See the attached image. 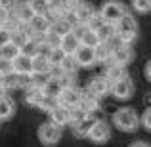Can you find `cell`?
Wrapping results in <instances>:
<instances>
[{
  "mask_svg": "<svg viewBox=\"0 0 151 147\" xmlns=\"http://www.w3.org/2000/svg\"><path fill=\"white\" fill-rule=\"evenodd\" d=\"M115 27V38L119 42H124V44H132L138 37V23L136 19L130 14H124L119 21L113 23Z\"/></svg>",
  "mask_w": 151,
  "mask_h": 147,
  "instance_id": "1",
  "label": "cell"
},
{
  "mask_svg": "<svg viewBox=\"0 0 151 147\" xmlns=\"http://www.w3.org/2000/svg\"><path fill=\"white\" fill-rule=\"evenodd\" d=\"M138 122H140V118H138L136 111L130 109V107L119 109L117 113L113 115V124L117 126L119 130H122V132H134V130L138 128Z\"/></svg>",
  "mask_w": 151,
  "mask_h": 147,
  "instance_id": "2",
  "label": "cell"
},
{
  "mask_svg": "<svg viewBox=\"0 0 151 147\" xmlns=\"http://www.w3.org/2000/svg\"><path fill=\"white\" fill-rule=\"evenodd\" d=\"M59 138H61V126L54 124L52 120L48 122H42L40 126H38V140H40L42 145H55L59 141Z\"/></svg>",
  "mask_w": 151,
  "mask_h": 147,
  "instance_id": "3",
  "label": "cell"
},
{
  "mask_svg": "<svg viewBox=\"0 0 151 147\" xmlns=\"http://www.w3.org/2000/svg\"><path fill=\"white\" fill-rule=\"evenodd\" d=\"M71 17H73L71 14H67V15H55V17L50 21L48 33L54 34V37H58V38H61L63 34H67V33H71V31L75 29V21Z\"/></svg>",
  "mask_w": 151,
  "mask_h": 147,
  "instance_id": "4",
  "label": "cell"
},
{
  "mask_svg": "<svg viewBox=\"0 0 151 147\" xmlns=\"http://www.w3.org/2000/svg\"><path fill=\"white\" fill-rule=\"evenodd\" d=\"M124 14H126V8H124V4L119 2V0H111V2H105V4L101 6V11H100L101 19H103V21H107V23H115V21H119V19H121Z\"/></svg>",
  "mask_w": 151,
  "mask_h": 147,
  "instance_id": "5",
  "label": "cell"
},
{
  "mask_svg": "<svg viewBox=\"0 0 151 147\" xmlns=\"http://www.w3.org/2000/svg\"><path fill=\"white\" fill-rule=\"evenodd\" d=\"M109 92L113 94L117 99H128V98L134 94V82H132V78H130L128 75H124L122 78L111 82Z\"/></svg>",
  "mask_w": 151,
  "mask_h": 147,
  "instance_id": "6",
  "label": "cell"
},
{
  "mask_svg": "<svg viewBox=\"0 0 151 147\" xmlns=\"http://www.w3.org/2000/svg\"><path fill=\"white\" fill-rule=\"evenodd\" d=\"M132 57H134V52H132V46L130 44H124V42H119V40H117V44H113V50H111V61L113 63L128 65V63L132 61Z\"/></svg>",
  "mask_w": 151,
  "mask_h": 147,
  "instance_id": "7",
  "label": "cell"
},
{
  "mask_svg": "<svg viewBox=\"0 0 151 147\" xmlns=\"http://www.w3.org/2000/svg\"><path fill=\"white\" fill-rule=\"evenodd\" d=\"M50 21L52 19L48 17V14H35L25 23L27 33L29 34H46L48 33V27H50Z\"/></svg>",
  "mask_w": 151,
  "mask_h": 147,
  "instance_id": "8",
  "label": "cell"
},
{
  "mask_svg": "<svg viewBox=\"0 0 151 147\" xmlns=\"http://www.w3.org/2000/svg\"><path fill=\"white\" fill-rule=\"evenodd\" d=\"M12 71H14L15 75H19V77L31 75L33 73V57H29V55L19 52V54L12 59Z\"/></svg>",
  "mask_w": 151,
  "mask_h": 147,
  "instance_id": "9",
  "label": "cell"
},
{
  "mask_svg": "<svg viewBox=\"0 0 151 147\" xmlns=\"http://www.w3.org/2000/svg\"><path fill=\"white\" fill-rule=\"evenodd\" d=\"M75 57L78 67H92L96 63V54H94V48H88V46L78 44V48L71 54Z\"/></svg>",
  "mask_w": 151,
  "mask_h": 147,
  "instance_id": "10",
  "label": "cell"
},
{
  "mask_svg": "<svg viewBox=\"0 0 151 147\" xmlns=\"http://www.w3.org/2000/svg\"><path fill=\"white\" fill-rule=\"evenodd\" d=\"M81 98H82L81 90H77L75 86H67V88H61V92H59V96H58L55 101L71 109V107H75V105L81 103Z\"/></svg>",
  "mask_w": 151,
  "mask_h": 147,
  "instance_id": "11",
  "label": "cell"
},
{
  "mask_svg": "<svg viewBox=\"0 0 151 147\" xmlns=\"http://www.w3.org/2000/svg\"><path fill=\"white\" fill-rule=\"evenodd\" d=\"M48 113H50V120L54 122V124H58V126L69 124V107H65V105L55 101L48 109Z\"/></svg>",
  "mask_w": 151,
  "mask_h": 147,
  "instance_id": "12",
  "label": "cell"
},
{
  "mask_svg": "<svg viewBox=\"0 0 151 147\" xmlns=\"http://www.w3.org/2000/svg\"><path fill=\"white\" fill-rule=\"evenodd\" d=\"M94 14H96L94 8L90 6V4H86V2H81L73 11H71V15H73V19H75V25H78V27H84Z\"/></svg>",
  "mask_w": 151,
  "mask_h": 147,
  "instance_id": "13",
  "label": "cell"
},
{
  "mask_svg": "<svg viewBox=\"0 0 151 147\" xmlns=\"http://www.w3.org/2000/svg\"><path fill=\"white\" fill-rule=\"evenodd\" d=\"M109 136H111V130H109V126H107V122H103V120H96L92 124V128H90V132H88V138L92 141H96V143L107 141Z\"/></svg>",
  "mask_w": 151,
  "mask_h": 147,
  "instance_id": "14",
  "label": "cell"
},
{
  "mask_svg": "<svg viewBox=\"0 0 151 147\" xmlns=\"http://www.w3.org/2000/svg\"><path fill=\"white\" fill-rule=\"evenodd\" d=\"M50 69H52V65H50V61H48L44 52H38L37 55H33V73L35 75H38V77H44L46 75V77H48Z\"/></svg>",
  "mask_w": 151,
  "mask_h": 147,
  "instance_id": "15",
  "label": "cell"
},
{
  "mask_svg": "<svg viewBox=\"0 0 151 147\" xmlns=\"http://www.w3.org/2000/svg\"><path fill=\"white\" fill-rule=\"evenodd\" d=\"M82 94V98H81V105L84 107L88 113H96V111H100V105H101V98L100 96H96L94 92H90L88 88L84 90V92H81Z\"/></svg>",
  "mask_w": 151,
  "mask_h": 147,
  "instance_id": "16",
  "label": "cell"
},
{
  "mask_svg": "<svg viewBox=\"0 0 151 147\" xmlns=\"http://www.w3.org/2000/svg\"><path fill=\"white\" fill-rule=\"evenodd\" d=\"M78 37V44L82 46H88V48H96L98 44H100V38H98L96 31L88 29V27H82L81 31H75Z\"/></svg>",
  "mask_w": 151,
  "mask_h": 147,
  "instance_id": "17",
  "label": "cell"
},
{
  "mask_svg": "<svg viewBox=\"0 0 151 147\" xmlns=\"http://www.w3.org/2000/svg\"><path fill=\"white\" fill-rule=\"evenodd\" d=\"M40 90L46 98H52V99H58L59 92H61V84L55 77H48V80H42L40 84Z\"/></svg>",
  "mask_w": 151,
  "mask_h": 147,
  "instance_id": "18",
  "label": "cell"
},
{
  "mask_svg": "<svg viewBox=\"0 0 151 147\" xmlns=\"http://www.w3.org/2000/svg\"><path fill=\"white\" fill-rule=\"evenodd\" d=\"M109 88H111V82L107 80L105 77H96V78H92V82L88 84V90L90 92H94L96 96H107L109 94Z\"/></svg>",
  "mask_w": 151,
  "mask_h": 147,
  "instance_id": "19",
  "label": "cell"
},
{
  "mask_svg": "<svg viewBox=\"0 0 151 147\" xmlns=\"http://www.w3.org/2000/svg\"><path fill=\"white\" fill-rule=\"evenodd\" d=\"M59 46H61V50L65 52V54H69V55L78 48V37H77V33H75V29L59 38Z\"/></svg>",
  "mask_w": 151,
  "mask_h": 147,
  "instance_id": "20",
  "label": "cell"
},
{
  "mask_svg": "<svg viewBox=\"0 0 151 147\" xmlns=\"http://www.w3.org/2000/svg\"><path fill=\"white\" fill-rule=\"evenodd\" d=\"M94 122H96V118H94L92 115H86V117H84V118H81L78 122H73V132L77 134L78 138L88 136V132H90V128H92Z\"/></svg>",
  "mask_w": 151,
  "mask_h": 147,
  "instance_id": "21",
  "label": "cell"
},
{
  "mask_svg": "<svg viewBox=\"0 0 151 147\" xmlns=\"http://www.w3.org/2000/svg\"><path fill=\"white\" fill-rule=\"evenodd\" d=\"M113 40V38H111ZM100 42V44L94 48L96 54V61H111V50H113V42Z\"/></svg>",
  "mask_w": 151,
  "mask_h": 147,
  "instance_id": "22",
  "label": "cell"
},
{
  "mask_svg": "<svg viewBox=\"0 0 151 147\" xmlns=\"http://www.w3.org/2000/svg\"><path fill=\"white\" fill-rule=\"evenodd\" d=\"M124 75H128V73H126V65H119V63L109 65V67H107V71H105V78L109 82L119 80V78H122Z\"/></svg>",
  "mask_w": 151,
  "mask_h": 147,
  "instance_id": "23",
  "label": "cell"
},
{
  "mask_svg": "<svg viewBox=\"0 0 151 147\" xmlns=\"http://www.w3.org/2000/svg\"><path fill=\"white\" fill-rule=\"evenodd\" d=\"M25 99H27V103H31V105L38 107V103L44 99V94H42L40 86H38V84L29 86V88H27V92H25Z\"/></svg>",
  "mask_w": 151,
  "mask_h": 147,
  "instance_id": "24",
  "label": "cell"
},
{
  "mask_svg": "<svg viewBox=\"0 0 151 147\" xmlns=\"http://www.w3.org/2000/svg\"><path fill=\"white\" fill-rule=\"evenodd\" d=\"M0 86L4 88V92H6V90L19 88V75H15L14 71H10V73H6V75H0Z\"/></svg>",
  "mask_w": 151,
  "mask_h": 147,
  "instance_id": "25",
  "label": "cell"
},
{
  "mask_svg": "<svg viewBox=\"0 0 151 147\" xmlns=\"http://www.w3.org/2000/svg\"><path fill=\"white\" fill-rule=\"evenodd\" d=\"M96 34H98V38H100V42H109L111 38L115 37V27H113V23L103 21L101 25L96 29Z\"/></svg>",
  "mask_w": 151,
  "mask_h": 147,
  "instance_id": "26",
  "label": "cell"
},
{
  "mask_svg": "<svg viewBox=\"0 0 151 147\" xmlns=\"http://www.w3.org/2000/svg\"><path fill=\"white\" fill-rule=\"evenodd\" d=\"M65 55H67V54L61 50V46H59V44L50 46L48 52H46V57H48L50 65H59V63L63 61V57H65Z\"/></svg>",
  "mask_w": 151,
  "mask_h": 147,
  "instance_id": "27",
  "label": "cell"
},
{
  "mask_svg": "<svg viewBox=\"0 0 151 147\" xmlns=\"http://www.w3.org/2000/svg\"><path fill=\"white\" fill-rule=\"evenodd\" d=\"M14 115V101L8 96H0V120H8Z\"/></svg>",
  "mask_w": 151,
  "mask_h": 147,
  "instance_id": "28",
  "label": "cell"
},
{
  "mask_svg": "<svg viewBox=\"0 0 151 147\" xmlns=\"http://www.w3.org/2000/svg\"><path fill=\"white\" fill-rule=\"evenodd\" d=\"M12 15H15V17L19 19V23H21V25H25L27 21H29L31 17H33V11H31V8L27 6V2L25 4H19V6H15V10H14V14Z\"/></svg>",
  "mask_w": 151,
  "mask_h": 147,
  "instance_id": "29",
  "label": "cell"
},
{
  "mask_svg": "<svg viewBox=\"0 0 151 147\" xmlns=\"http://www.w3.org/2000/svg\"><path fill=\"white\" fill-rule=\"evenodd\" d=\"M29 37H31V34L27 33V29L19 27V29H15L14 33H10V42H14L17 48H21V46L27 42V38H29Z\"/></svg>",
  "mask_w": 151,
  "mask_h": 147,
  "instance_id": "30",
  "label": "cell"
},
{
  "mask_svg": "<svg viewBox=\"0 0 151 147\" xmlns=\"http://www.w3.org/2000/svg\"><path fill=\"white\" fill-rule=\"evenodd\" d=\"M19 54V48L14 44V42H4V44H0V57H4V59H14L15 55Z\"/></svg>",
  "mask_w": 151,
  "mask_h": 147,
  "instance_id": "31",
  "label": "cell"
},
{
  "mask_svg": "<svg viewBox=\"0 0 151 147\" xmlns=\"http://www.w3.org/2000/svg\"><path fill=\"white\" fill-rule=\"evenodd\" d=\"M27 6L31 8L33 14H48L50 11V2L48 0H27Z\"/></svg>",
  "mask_w": 151,
  "mask_h": 147,
  "instance_id": "32",
  "label": "cell"
},
{
  "mask_svg": "<svg viewBox=\"0 0 151 147\" xmlns=\"http://www.w3.org/2000/svg\"><path fill=\"white\" fill-rule=\"evenodd\" d=\"M59 67H61V71L63 73H77V61H75V57L73 55H69L67 54L65 57H63V61L59 63Z\"/></svg>",
  "mask_w": 151,
  "mask_h": 147,
  "instance_id": "33",
  "label": "cell"
},
{
  "mask_svg": "<svg viewBox=\"0 0 151 147\" xmlns=\"http://www.w3.org/2000/svg\"><path fill=\"white\" fill-rule=\"evenodd\" d=\"M0 27H2V29H6L8 33H14L15 29H19V27H23V25L19 23V19L15 17V15H12V14H10V17H8L6 21H4L2 25H0Z\"/></svg>",
  "mask_w": 151,
  "mask_h": 147,
  "instance_id": "34",
  "label": "cell"
},
{
  "mask_svg": "<svg viewBox=\"0 0 151 147\" xmlns=\"http://www.w3.org/2000/svg\"><path fill=\"white\" fill-rule=\"evenodd\" d=\"M132 8L140 14H147L151 10V0H132Z\"/></svg>",
  "mask_w": 151,
  "mask_h": 147,
  "instance_id": "35",
  "label": "cell"
},
{
  "mask_svg": "<svg viewBox=\"0 0 151 147\" xmlns=\"http://www.w3.org/2000/svg\"><path fill=\"white\" fill-rule=\"evenodd\" d=\"M10 71H12V61L0 57V75H6V73H10Z\"/></svg>",
  "mask_w": 151,
  "mask_h": 147,
  "instance_id": "36",
  "label": "cell"
},
{
  "mask_svg": "<svg viewBox=\"0 0 151 147\" xmlns=\"http://www.w3.org/2000/svg\"><path fill=\"white\" fill-rule=\"evenodd\" d=\"M142 124H144L145 130H151V109L144 111V117H142Z\"/></svg>",
  "mask_w": 151,
  "mask_h": 147,
  "instance_id": "37",
  "label": "cell"
},
{
  "mask_svg": "<svg viewBox=\"0 0 151 147\" xmlns=\"http://www.w3.org/2000/svg\"><path fill=\"white\" fill-rule=\"evenodd\" d=\"M10 14H12V10H10V8H6V6H0V25H2V23L6 21L8 17H10Z\"/></svg>",
  "mask_w": 151,
  "mask_h": 147,
  "instance_id": "38",
  "label": "cell"
},
{
  "mask_svg": "<svg viewBox=\"0 0 151 147\" xmlns=\"http://www.w3.org/2000/svg\"><path fill=\"white\" fill-rule=\"evenodd\" d=\"M8 40H10V33L0 27V44H4V42H8Z\"/></svg>",
  "mask_w": 151,
  "mask_h": 147,
  "instance_id": "39",
  "label": "cell"
},
{
  "mask_svg": "<svg viewBox=\"0 0 151 147\" xmlns=\"http://www.w3.org/2000/svg\"><path fill=\"white\" fill-rule=\"evenodd\" d=\"M145 78H147V80H151V61L145 63Z\"/></svg>",
  "mask_w": 151,
  "mask_h": 147,
  "instance_id": "40",
  "label": "cell"
},
{
  "mask_svg": "<svg viewBox=\"0 0 151 147\" xmlns=\"http://www.w3.org/2000/svg\"><path fill=\"white\" fill-rule=\"evenodd\" d=\"M130 147H149V145L145 143V141H134V143L130 145Z\"/></svg>",
  "mask_w": 151,
  "mask_h": 147,
  "instance_id": "41",
  "label": "cell"
},
{
  "mask_svg": "<svg viewBox=\"0 0 151 147\" xmlns=\"http://www.w3.org/2000/svg\"><path fill=\"white\" fill-rule=\"evenodd\" d=\"M48 2H50V6H54V4H58L59 0H48Z\"/></svg>",
  "mask_w": 151,
  "mask_h": 147,
  "instance_id": "42",
  "label": "cell"
},
{
  "mask_svg": "<svg viewBox=\"0 0 151 147\" xmlns=\"http://www.w3.org/2000/svg\"><path fill=\"white\" fill-rule=\"evenodd\" d=\"M0 96H4V88H2V86H0Z\"/></svg>",
  "mask_w": 151,
  "mask_h": 147,
  "instance_id": "43",
  "label": "cell"
}]
</instances>
